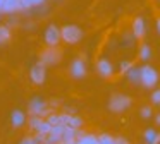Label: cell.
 <instances>
[{
	"instance_id": "1",
	"label": "cell",
	"mask_w": 160,
	"mask_h": 144,
	"mask_svg": "<svg viewBox=\"0 0 160 144\" xmlns=\"http://www.w3.org/2000/svg\"><path fill=\"white\" fill-rule=\"evenodd\" d=\"M160 81V74L153 65L145 64L141 65V86L145 89H155V86Z\"/></svg>"
},
{
	"instance_id": "2",
	"label": "cell",
	"mask_w": 160,
	"mask_h": 144,
	"mask_svg": "<svg viewBox=\"0 0 160 144\" xmlns=\"http://www.w3.org/2000/svg\"><path fill=\"white\" fill-rule=\"evenodd\" d=\"M60 34H62V41L66 45H76L83 40V29L76 24H66L60 27Z\"/></svg>"
},
{
	"instance_id": "3",
	"label": "cell",
	"mask_w": 160,
	"mask_h": 144,
	"mask_svg": "<svg viewBox=\"0 0 160 144\" xmlns=\"http://www.w3.org/2000/svg\"><path fill=\"white\" fill-rule=\"evenodd\" d=\"M132 99L128 94H112L108 99V110L112 113H122L131 106Z\"/></svg>"
},
{
	"instance_id": "4",
	"label": "cell",
	"mask_w": 160,
	"mask_h": 144,
	"mask_svg": "<svg viewBox=\"0 0 160 144\" xmlns=\"http://www.w3.org/2000/svg\"><path fill=\"white\" fill-rule=\"evenodd\" d=\"M28 112H29V115H38V117H43V118H45L50 113V108H48V103L43 98L35 96V98H31L28 103Z\"/></svg>"
},
{
	"instance_id": "5",
	"label": "cell",
	"mask_w": 160,
	"mask_h": 144,
	"mask_svg": "<svg viewBox=\"0 0 160 144\" xmlns=\"http://www.w3.org/2000/svg\"><path fill=\"white\" fill-rule=\"evenodd\" d=\"M62 58V53L57 46H47L45 50L40 55V62H42L45 67H52V65H57Z\"/></svg>"
},
{
	"instance_id": "6",
	"label": "cell",
	"mask_w": 160,
	"mask_h": 144,
	"mask_svg": "<svg viewBox=\"0 0 160 144\" xmlns=\"http://www.w3.org/2000/svg\"><path fill=\"white\" fill-rule=\"evenodd\" d=\"M43 41H45L47 46H59V43L62 41L60 27H57L55 24H50L43 33Z\"/></svg>"
},
{
	"instance_id": "7",
	"label": "cell",
	"mask_w": 160,
	"mask_h": 144,
	"mask_svg": "<svg viewBox=\"0 0 160 144\" xmlns=\"http://www.w3.org/2000/svg\"><path fill=\"white\" fill-rule=\"evenodd\" d=\"M146 29H148V26H146L145 17L138 16V17H134V19H132V24H131V33H132V36H134V40L143 41V38L146 36Z\"/></svg>"
},
{
	"instance_id": "8",
	"label": "cell",
	"mask_w": 160,
	"mask_h": 144,
	"mask_svg": "<svg viewBox=\"0 0 160 144\" xmlns=\"http://www.w3.org/2000/svg\"><path fill=\"white\" fill-rule=\"evenodd\" d=\"M29 79H31L33 84L36 86H42L43 82H45L47 79V67L42 64V62H38V64H35L31 67V70H29Z\"/></svg>"
},
{
	"instance_id": "9",
	"label": "cell",
	"mask_w": 160,
	"mask_h": 144,
	"mask_svg": "<svg viewBox=\"0 0 160 144\" xmlns=\"http://www.w3.org/2000/svg\"><path fill=\"white\" fill-rule=\"evenodd\" d=\"M97 72L102 75V77L108 79V77H114L115 74V69H114V64L108 60L107 57H102L97 60Z\"/></svg>"
},
{
	"instance_id": "10",
	"label": "cell",
	"mask_w": 160,
	"mask_h": 144,
	"mask_svg": "<svg viewBox=\"0 0 160 144\" xmlns=\"http://www.w3.org/2000/svg\"><path fill=\"white\" fill-rule=\"evenodd\" d=\"M88 69H86V62L84 58H74L71 62V67H69V74L72 75L74 79H83L86 75Z\"/></svg>"
},
{
	"instance_id": "11",
	"label": "cell",
	"mask_w": 160,
	"mask_h": 144,
	"mask_svg": "<svg viewBox=\"0 0 160 144\" xmlns=\"http://www.w3.org/2000/svg\"><path fill=\"white\" fill-rule=\"evenodd\" d=\"M60 123L64 127H69V129H76L79 130L83 127V120L81 117L74 115V113H60Z\"/></svg>"
},
{
	"instance_id": "12",
	"label": "cell",
	"mask_w": 160,
	"mask_h": 144,
	"mask_svg": "<svg viewBox=\"0 0 160 144\" xmlns=\"http://www.w3.org/2000/svg\"><path fill=\"white\" fill-rule=\"evenodd\" d=\"M126 79L134 86H141V65H132L126 74Z\"/></svg>"
},
{
	"instance_id": "13",
	"label": "cell",
	"mask_w": 160,
	"mask_h": 144,
	"mask_svg": "<svg viewBox=\"0 0 160 144\" xmlns=\"http://www.w3.org/2000/svg\"><path fill=\"white\" fill-rule=\"evenodd\" d=\"M11 123L14 129H19V127H22L24 123H28V117H26V113L22 112V110H14V112L11 113Z\"/></svg>"
},
{
	"instance_id": "14",
	"label": "cell",
	"mask_w": 160,
	"mask_h": 144,
	"mask_svg": "<svg viewBox=\"0 0 160 144\" xmlns=\"http://www.w3.org/2000/svg\"><path fill=\"white\" fill-rule=\"evenodd\" d=\"M138 57H139V60H141L143 64H148V62L152 60V57H153L152 46H150L148 43H141L139 48H138Z\"/></svg>"
},
{
	"instance_id": "15",
	"label": "cell",
	"mask_w": 160,
	"mask_h": 144,
	"mask_svg": "<svg viewBox=\"0 0 160 144\" xmlns=\"http://www.w3.org/2000/svg\"><path fill=\"white\" fill-rule=\"evenodd\" d=\"M21 12V5H19V0H4V9H2V14H16Z\"/></svg>"
},
{
	"instance_id": "16",
	"label": "cell",
	"mask_w": 160,
	"mask_h": 144,
	"mask_svg": "<svg viewBox=\"0 0 160 144\" xmlns=\"http://www.w3.org/2000/svg\"><path fill=\"white\" fill-rule=\"evenodd\" d=\"M43 117H38V115H31L28 118V127H29V130H33V132H36V130L40 129V125L43 123Z\"/></svg>"
},
{
	"instance_id": "17",
	"label": "cell",
	"mask_w": 160,
	"mask_h": 144,
	"mask_svg": "<svg viewBox=\"0 0 160 144\" xmlns=\"http://www.w3.org/2000/svg\"><path fill=\"white\" fill-rule=\"evenodd\" d=\"M11 36H12L11 29H9L7 26H4V24H0V45L7 43V41L11 40Z\"/></svg>"
},
{
	"instance_id": "18",
	"label": "cell",
	"mask_w": 160,
	"mask_h": 144,
	"mask_svg": "<svg viewBox=\"0 0 160 144\" xmlns=\"http://www.w3.org/2000/svg\"><path fill=\"white\" fill-rule=\"evenodd\" d=\"M157 130L155 129H146L145 132H143V139H145L146 144H153L155 142V137H157Z\"/></svg>"
},
{
	"instance_id": "19",
	"label": "cell",
	"mask_w": 160,
	"mask_h": 144,
	"mask_svg": "<svg viewBox=\"0 0 160 144\" xmlns=\"http://www.w3.org/2000/svg\"><path fill=\"white\" fill-rule=\"evenodd\" d=\"M132 65H134V62H132V60H121V62H119V74L126 75V74H128V70L132 67Z\"/></svg>"
},
{
	"instance_id": "20",
	"label": "cell",
	"mask_w": 160,
	"mask_h": 144,
	"mask_svg": "<svg viewBox=\"0 0 160 144\" xmlns=\"http://www.w3.org/2000/svg\"><path fill=\"white\" fill-rule=\"evenodd\" d=\"M98 144H117V139L110 134H100L98 136Z\"/></svg>"
},
{
	"instance_id": "21",
	"label": "cell",
	"mask_w": 160,
	"mask_h": 144,
	"mask_svg": "<svg viewBox=\"0 0 160 144\" xmlns=\"http://www.w3.org/2000/svg\"><path fill=\"white\" fill-rule=\"evenodd\" d=\"M150 101H152L153 105L160 106V89H153L152 94H150Z\"/></svg>"
},
{
	"instance_id": "22",
	"label": "cell",
	"mask_w": 160,
	"mask_h": 144,
	"mask_svg": "<svg viewBox=\"0 0 160 144\" xmlns=\"http://www.w3.org/2000/svg\"><path fill=\"white\" fill-rule=\"evenodd\" d=\"M139 115H141V118H150V117L153 115L152 106H141V110H139Z\"/></svg>"
},
{
	"instance_id": "23",
	"label": "cell",
	"mask_w": 160,
	"mask_h": 144,
	"mask_svg": "<svg viewBox=\"0 0 160 144\" xmlns=\"http://www.w3.org/2000/svg\"><path fill=\"white\" fill-rule=\"evenodd\" d=\"M19 144H38V141H36L35 136H28V137H24Z\"/></svg>"
},
{
	"instance_id": "24",
	"label": "cell",
	"mask_w": 160,
	"mask_h": 144,
	"mask_svg": "<svg viewBox=\"0 0 160 144\" xmlns=\"http://www.w3.org/2000/svg\"><path fill=\"white\" fill-rule=\"evenodd\" d=\"M117 144H129V142L124 139V137H117Z\"/></svg>"
},
{
	"instance_id": "25",
	"label": "cell",
	"mask_w": 160,
	"mask_h": 144,
	"mask_svg": "<svg viewBox=\"0 0 160 144\" xmlns=\"http://www.w3.org/2000/svg\"><path fill=\"white\" fill-rule=\"evenodd\" d=\"M155 26H157V31H158V34H160V16L157 17V21H155Z\"/></svg>"
},
{
	"instance_id": "26",
	"label": "cell",
	"mask_w": 160,
	"mask_h": 144,
	"mask_svg": "<svg viewBox=\"0 0 160 144\" xmlns=\"http://www.w3.org/2000/svg\"><path fill=\"white\" fill-rule=\"evenodd\" d=\"M155 123H157V125H160V113H157V115H155Z\"/></svg>"
},
{
	"instance_id": "27",
	"label": "cell",
	"mask_w": 160,
	"mask_h": 144,
	"mask_svg": "<svg viewBox=\"0 0 160 144\" xmlns=\"http://www.w3.org/2000/svg\"><path fill=\"white\" fill-rule=\"evenodd\" d=\"M153 144H160V134H157V137H155V142Z\"/></svg>"
},
{
	"instance_id": "28",
	"label": "cell",
	"mask_w": 160,
	"mask_h": 144,
	"mask_svg": "<svg viewBox=\"0 0 160 144\" xmlns=\"http://www.w3.org/2000/svg\"><path fill=\"white\" fill-rule=\"evenodd\" d=\"M2 9H4V0H0V14H2Z\"/></svg>"
},
{
	"instance_id": "29",
	"label": "cell",
	"mask_w": 160,
	"mask_h": 144,
	"mask_svg": "<svg viewBox=\"0 0 160 144\" xmlns=\"http://www.w3.org/2000/svg\"><path fill=\"white\" fill-rule=\"evenodd\" d=\"M158 2H160V0H158Z\"/></svg>"
}]
</instances>
